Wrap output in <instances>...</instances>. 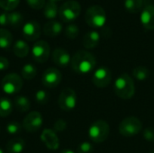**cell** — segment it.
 <instances>
[{"label": "cell", "instance_id": "1", "mask_svg": "<svg viewBox=\"0 0 154 153\" xmlns=\"http://www.w3.org/2000/svg\"><path fill=\"white\" fill-rule=\"evenodd\" d=\"M70 65L73 71L76 73L86 75L95 69L97 60L91 52L81 50L72 56Z\"/></svg>", "mask_w": 154, "mask_h": 153}, {"label": "cell", "instance_id": "2", "mask_svg": "<svg viewBox=\"0 0 154 153\" xmlns=\"http://www.w3.org/2000/svg\"><path fill=\"white\" fill-rule=\"evenodd\" d=\"M114 90L116 95L122 99H130L134 96L135 87L132 77L127 73L121 74L115 81Z\"/></svg>", "mask_w": 154, "mask_h": 153}, {"label": "cell", "instance_id": "3", "mask_svg": "<svg viewBox=\"0 0 154 153\" xmlns=\"http://www.w3.org/2000/svg\"><path fill=\"white\" fill-rule=\"evenodd\" d=\"M85 21L92 28H101L106 23V14L105 9L97 5L88 7L85 14Z\"/></svg>", "mask_w": 154, "mask_h": 153}, {"label": "cell", "instance_id": "4", "mask_svg": "<svg viewBox=\"0 0 154 153\" xmlns=\"http://www.w3.org/2000/svg\"><path fill=\"white\" fill-rule=\"evenodd\" d=\"M110 133V128L107 122L97 120L88 128V136L95 143H101L107 140Z\"/></svg>", "mask_w": 154, "mask_h": 153}, {"label": "cell", "instance_id": "5", "mask_svg": "<svg viewBox=\"0 0 154 153\" xmlns=\"http://www.w3.org/2000/svg\"><path fill=\"white\" fill-rule=\"evenodd\" d=\"M143 129V124L135 116L125 117L118 125L119 133L126 138L133 137L140 133Z\"/></svg>", "mask_w": 154, "mask_h": 153}, {"label": "cell", "instance_id": "6", "mask_svg": "<svg viewBox=\"0 0 154 153\" xmlns=\"http://www.w3.org/2000/svg\"><path fill=\"white\" fill-rule=\"evenodd\" d=\"M80 12V4L78 1L69 0L60 5L59 8V16L63 22L69 23L76 20L79 16Z\"/></svg>", "mask_w": 154, "mask_h": 153}, {"label": "cell", "instance_id": "7", "mask_svg": "<svg viewBox=\"0 0 154 153\" xmlns=\"http://www.w3.org/2000/svg\"><path fill=\"white\" fill-rule=\"evenodd\" d=\"M23 87V80L16 73H10L5 76L1 81V87L7 95L17 94Z\"/></svg>", "mask_w": 154, "mask_h": 153}, {"label": "cell", "instance_id": "8", "mask_svg": "<svg viewBox=\"0 0 154 153\" xmlns=\"http://www.w3.org/2000/svg\"><path fill=\"white\" fill-rule=\"evenodd\" d=\"M77 94L72 88L63 89L58 99V105L60 108L63 111H72L77 106Z\"/></svg>", "mask_w": 154, "mask_h": 153}, {"label": "cell", "instance_id": "9", "mask_svg": "<svg viewBox=\"0 0 154 153\" xmlns=\"http://www.w3.org/2000/svg\"><path fill=\"white\" fill-rule=\"evenodd\" d=\"M111 80L112 72L107 67L101 66L94 70L92 76V82L97 87L105 88L111 83Z\"/></svg>", "mask_w": 154, "mask_h": 153}, {"label": "cell", "instance_id": "10", "mask_svg": "<svg viewBox=\"0 0 154 153\" xmlns=\"http://www.w3.org/2000/svg\"><path fill=\"white\" fill-rule=\"evenodd\" d=\"M43 123L42 115L39 112L32 111L29 113L23 121V127L28 133H36L38 132Z\"/></svg>", "mask_w": 154, "mask_h": 153}, {"label": "cell", "instance_id": "11", "mask_svg": "<svg viewBox=\"0 0 154 153\" xmlns=\"http://www.w3.org/2000/svg\"><path fill=\"white\" fill-rule=\"evenodd\" d=\"M50 52H51L50 45L45 41H36L32 49V54L33 60L39 63L46 62L50 57Z\"/></svg>", "mask_w": 154, "mask_h": 153}, {"label": "cell", "instance_id": "12", "mask_svg": "<svg viewBox=\"0 0 154 153\" xmlns=\"http://www.w3.org/2000/svg\"><path fill=\"white\" fill-rule=\"evenodd\" d=\"M61 78V73L58 69L49 68L42 73V82L44 87L49 88H54L60 83Z\"/></svg>", "mask_w": 154, "mask_h": 153}, {"label": "cell", "instance_id": "13", "mask_svg": "<svg viewBox=\"0 0 154 153\" xmlns=\"http://www.w3.org/2000/svg\"><path fill=\"white\" fill-rule=\"evenodd\" d=\"M22 32L25 40L29 41H34L41 36L42 28L39 23L35 21H30L23 26Z\"/></svg>", "mask_w": 154, "mask_h": 153}, {"label": "cell", "instance_id": "14", "mask_svg": "<svg viewBox=\"0 0 154 153\" xmlns=\"http://www.w3.org/2000/svg\"><path fill=\"white\" fill-rule=\"evenodd\" d=\"M41 140L51 151H56L60 147V140L57 133L51 129H45L41 134Z\"/></svg>", "mask_w": 154, "mask_h": 153}, {"label": "cell", "instance_id": "15", "mask_svg": "<svg viewBox=\"0 0 154 153\" xmlns=\"http://www.w3.org/2000/svg\"><path fill=\"white\" fill-rule=\"evenodd\" d=\"M140 21L147 30H154V5H147L141 12Z\"/></svg>", "mask_w": 154, "mask_h": 153}, {"label": "cell", "instance_id": "16", "mask_svg": "<svg viewBox=\"0 0 154 153\" xmlns=\"http://www.w3.org/2000/svg\"><path fill=\"white\" fill-rule=\"evenodd\" d=\"M52 60L55 65L60 68H66L70 64L71 57L66 50L57 48L52 52Z\"/></svg>", "mask_w": 154, "mask_h": 153}, {"label": "cell", "instance_id": "17", "mask_svg": "<svg viewBox=\"0 0 154 153\" xmlns=\"http://www.w3.org/2000/svg\"><path fill=\"white\" fill-rule=\"evenodd\" d=\"M100 39H101V37H100V34L98 32L90 31V32H88L84 35L83 40H82V44L86 49L92 50L99 44Z\"/></svg>", "mask_w": 154, "mask_h": 153}, {"label": "cell", "instance_id": "18", "mask_svg": "<svg viewBox=\"0 0 154 153\" xmlns=\"http://www.w3.org/2000/svg\"><path fill=\"white\" fill-rule=\"evenodd\" d=\"M63 30L62 24L55 20L49 21L43 26V33L49 37H56L61 33Z\"/></svg>", "mask_w": 154, "mask_h": 153}, {"label": "cell", "instance_id": "19", "mask_svg": "<svg viewBox=\"0 0 154 153\" xmlns=\"http://www.w3.org/2000/svg\"><path fill=\"white\" fill-rule=\"evenodd\" d=\"M25 147V142L21 138H14L10 140L5 147L7 153H21Z\"/></svg>", "mask_w": 154, "mask_h": 153}, {"label": "cell", "instance_id": "20", "mask_svg": "<svg viewBox=\"0 0 154 153\" xmlns=\"http://www.w3.org/2000/svg\"><path fill=\"white\" fill-rule=\"evenodd\" d=\"M14 54L18 58H24L29 53V45L22 40H18L14 42L13 47Z\"/></svg>", "mask_w": 154, "mask_h": 153}, {"label": "cell", "instance_id": "21", "mask_svg": "<svg viewBox=\"0 0 154 153\" xmlns=\"http://www.w3.org/2000/svg\"><path fill=\"white\" fill-rule=\"evenodd\" d=\"M125 8L133 14L140 13L144 8V0H125Z\"/></svg>", "mask_w": 154, "mask_h": 153}, {"label": "cell", "instance_id": "22", "mask_svg": "<svg viewBox=\"0 0 154 153\" xmlns=\"http://www.w3.org/2000/svg\"><path fill=\"white\" fill-rule=\"evenodd\" d=\"M43 14L49 20H53L59 14V7L55 2L49 1L43 7Z\"/></svg>", "mask_w": 154, "mask_h": 153}, {"label": "cell", "instance_id": "23", "mask_svg": "<svg viewBox=\"0 0 154 153\" xmlns=\"http://www.w3.org/2000/svg\"><path fill=\"white\" fill-rule=\"evenodd\" d=\"M133 76L138 81H145L150 76V70L147 67L139 65L133 69Z\"/></svg>", "mask_w": 154, "mask_h": 153}, {"label": "cell", "instance_id": "24", "mask_svg": "<svg viewBox=\"0 0 154 153\" xmlns=\"http://www.w3.org/2000/svg\"><path fill=\"white\" fill-rule=\"evenodd\" d=\"M13 43V35L12 33L4 28H0V48L6 50Z\"/></svg>", "mask_w": 154, "mask_h": 153}, {"label": "cell", "instance_id": "25", "mask_svg": "<svg viewBox=\"0 0 154 153\" xmlns=\"http://www.w3.org/2000/svg\"><path fill=\"white\" fill-rule=\"evenodd\" d=\"M14 107L19 112H27L31 108V102L30 100L23 96H18L14 98Z\"/></svg>", "mask_w": 154, "mask_h": 153}, {"label": "cell", "instance_id": "26", "mask_svg": "<svg viewBox=\"0 0 154 153\" xmlns=\"http://www.w3.org/2000/svg\"><path fill=\"white\" fill-rule=\"evenodd\" d=\"M7 18H8V25L12 27H18L23 22V14L16 11L7 13Z\"/></svg>", "mask_w": 154, "mask_h": 153}, {"label": "cell", "instance_id": "27", "mask_svg": "<svg viewBox=\"0 0 154 153\" xmlns=\"http://www.w3.org/2000/svg\"><path fill=\"white\" fill-rule=\"evenodd\" d=\"M13 111V103L5 97L0 98V117L8 116Z\"/></svg>", "mask_w": 154, "mask_h": 153}, {"label": "cell", "instance_id": "28", "mask_svg": "<svg viewBox=\"0 0 154 153\" xmlns=\"http://www.w3.org/2000/svg\"><path fill=\"white\" fill-rule=\"evenodd\" d=\"M37 74V69L35 68L34 65L28 63L25 64L21 70V75L22 77L26 79V80H32Z\"/></svg>", "mask_w": 154, "mask_h": 153}, {"label": "cell", "instance_id": "29", "mask_svg": "<svg viewBox=\"0 0 154 153\" xmlns=\"http://www.w3.org/2000/svg\"><path fill=\"white\" fill-rule=\"evenodd\" d=\"M64 34L69 39H71V40L76 39L79 34V28L78 27L77 24H73V23L69 24L64 29Z\"/></svg>", "mask_w": 154, "mask_h": 153}, {"label": "cell", "instance_id": "30", "mask_svg": "<svg viewBox=\"0 0 154 153\" xmlns=\"http://www.w3.org/2000/svg\"><path fill=\"white\" fill-rule=\"evenodd\" d=\"M19 3L20 0H0V7L5 11H14Z\"/></svg>", "mask_w": 154, "mask_h": 153}, {"label": "cell", "instance_id": "31", "mask_svg": "<svg viewBox=\"0 0 154 153\" xmlns=\"http://www.w3.org/2000/svg\"><path fill=\"white\" fill-rule=\"evenodd\" d=\"M34 99H35L37 104H39V105H45V104L48 103V101L50 99V96H49V94L45 90L41 89V90H38L35 93Z\"/></svg>", "mask_w": 154, "mask_h": 153}, {"label": "cell", "instance_id": "32", "mask_svg": "<svg viewBox=\"0 0 154 153\" xmlns=\"http://www.w3.org/2000/svg\"><path fill=\"white\" fill-rule=\"evenodd\" d=\"M22 127H23V125H21L19 123L11 122L6 125L5 130L9 134H16V133H19L21 132Z\"/></svg>", "mask_w": 154, "mask_h": 153}, {"label": "cell", "instance_id": "33", "mask_svg": "<svg viewBox=\"0 0 154 153\" xmlns=\"http://www.w3.org/2000/svg\"><path fill=\"white\" fill-rule=\"evenodd\" d=\"M94 151L93 145L88 142H81L77 149L78 153H92Z\"/></svg>", "mask_w": 154, "mask_h": 153}, {"label": "cell", "instance_id": "34", "mask_svg": "<svg viewBox=\"0 0 154 153\" xmlns=\"http://www.w3.org/2000/svg\"><path fill=\"white\" fill-rule=\"evenodd\" d=\"M26 3L31 8L35 10L42 9L46 4L45 0H26Z\"/></svg>", "mask_w": 154, "mask_h": 153}, {"label": "cell", "instance_id": "35", "mask_svg": "<svg viewBox=\"0 0 154 153\" xmlns=\"http://www.w3.org/2000/svg\"><path fill=\"white\" fill-rule=\"evenodd\" d=\"M66 128H67V123L62 119L57 120L53 125V131L55 133H61V132L65 131Z\"/></svg>", "mask_w": 154, "mask_h": 153}, {"label": "cell", "instance_id": "36", "mask_svg": "<svg viewBox=\"0 0 154 153\" xmlns=\"http://www.w3.org/2000/svg\"><path fill=\"white\" fill-rule=\"evenodd\" d=\"M143 138L145 141L150 142H154V128L152 127H148L146 129H144L143 133Z\"/></svg>", "mask_w": 154, "mask_h": 153}, {"label": "cell", "instance_id": "37", "mask_svg": "<svg viewBox=\"0 0 154 153\" xmlns=\"http://www.w3.org/2000/svg\"><path fill=\"white\" fill-rule=\"evenodd\" d=\"M9 67V61L5 57H0V70H5Z\"/></svg>", "mask_w": 154, "mask_h": 153}, {"label": "cell", "instance_id": "38", "mask_svg": "<svg viewBox=\"0 0 154 153\" xmlns=\"http://www.w3.org/2000/svg\"><path fill=\"white\" fill-rule=\"evenodd\" d=\"M0 25H2V26L8 25V18H7V13L6 12L0 14Z\"/></svg>", "mask_w": 154, "mask_h": 153}, {"label": "cell", "instance_id": "39", "mask_svg": "<svg viewBox=\"0 0 154 153\" xmlns=\"http://www.w3.org/2000/svg\"><path fill=\"white\" fill-rule=\"evenodd\" d=\"M60 153H75L73 151H71V150H64V151H62Z\"/></svg>", "mask_w": 154, "mask_h": 153}, {"label": "cell", "instance_id": "40", "mask_svg": "<svg viewBox=\"0 0 154 153\" xmlns=\"http://www.w3.org/2000/svg\"><path fill=\"white\" fill-rule=\"evenodd\" d=\"M49 1H52V2H58V1H60V0H49Z\"/></svg>", "mask_w": 154, "mask_h": 153}, {"label": "cell", "instance_id": "41", "mask_svg": "<svg viewBox=\"0 0 154 153\" xmlns=\"http://www.w3.org/2000/svg\"><path fill=\"white\" fill-rule=\"evenodd\" d=\"M0 153H5L4 151H3V150H2V149H0Z\"/></svg>", "mask_w": 154, "mask_h": 153}, {"label": "cell", "instance_id": "42", "mask_svg": "<svg viewBox=\"0 0 154 153\" xmlns=\"http://www.w3.org/2000/svg\"><path fill=\"white\" fill-rule=\"evenodd\" d=\"M150 153H154V151H151V152Z\"/></svg>", "mask_w": 154, "mask_h": 153}]
</instances>
